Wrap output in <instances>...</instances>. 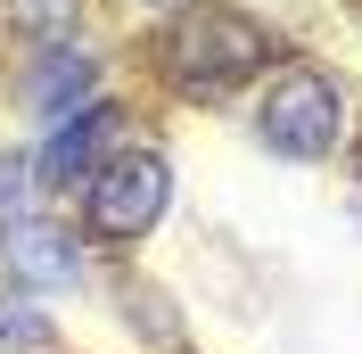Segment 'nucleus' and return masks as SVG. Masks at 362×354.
I'll return each mask as SVG.
<instances>
[{
	"mask_svg": "<svg viewBox=\"0 0 362 354\" xmlns=\"http://www.w3.org/2000/svg\"><path fill=\"white\" fill-rule=\"evenodd\" d=\"M165 67H173L181 91H230L247 74H264V25L223 8V0H198L165 33Z\"/></svg>",
	"mask_w": 362,
	"mask_h": 354,
	"instance_id": "obj_1",
	"label": "nucleus"
},
{
	"mask_svg": "<svg viewBox=\"0 0 362 354\" xmlns=\"http://www.w3.org/2000/svg\"><path fill=\"white\" fill-rule=\"evenodd\" d=\"M255 132L280 156H296V165H321L346 132V91L321 67H280L264 83V99H255Z\"/></svg>",
	"mask_w": 362,
	"mask_h": 354,
	"instance_id": "obj_2",
	"label": "nucleus"
},
{
	"mask_svg": "<svg viewBox=\"0 0 362 354\" xmlns=\"http://www.w3.org/2000/svg\"><path fill=\"white\" fill-rule=\"evenodd\" d=\"M173 198V173H165L157 149H115L99 173H90V231L99 239H140L148 222Z\"/></svg>",
	"mask_w": 362,
	"mask_h": 354,
	"instance_id": "obj_3",
	"label": "nucleus"
},
{
	"mask_svg": "<svg viewBox=\"0 0 362 354\" xmlns=\"http://www.w3.org/2000/svg\"><path fill=\"white\" fill-rule=\"evenodd\" d=\"M0 256H8V272L33 288H66L74 272H83V256H74V231H58V222L42 215H17L8 231H0Z\"/></svg>",
	"mask_w": 362,
	"mask_h": 354,
	"instance_id": "obj_4",
	"label": "nucleus"
},
{
	"mask_svg": "<svg viewBox=\"0 0 362 354\" xmlns=\"http://www.w3.org/2000/svg\"><path fill=\"white\" fill-rule=\"evenodd\" d=\"M99 149H107V115L83 108L74 124H58V140L42 149V181L49 190H74L83 173H99Z\"/></svg>",
	"mask_w": 362,
	"mask_h": 354,
	"instance_id": "obj_5",
	"label": "nucleus"
},
{
	"mask_svg": "<svg viewBox=\"0 0 362 354\" xmlns=\"http://www.w3.org/2000/svg\"><path fill=\"white\" fill-rule=\"evenodd\" d=\"M90 83H99V74H90L83 50H49L42 67H33V115H74Z\"/></svg>",
	"mask_w": 362,
	"mask_h": 354,
	"instance_id": "obj_6",
	"label": "nucleus"
},
{
	"mask_svg": "<svg viewBox=\"0 0 362 354\" xmlns=\"http://www.w3.org/2000/svg\"><path fill=\"white\" fill-rule=\"evenodd\" d=\"M8 17L33 33L42 50H66V33H74V17H83V0H8Z\"/></svg>",
	"mask_w": 362,
	"mask_h": 354,
	"instance_id": "obj_7",
	"label": "nucleus"
},
{
	"mask_svg": "<svg viewBox=\"0 0 362 354\" xmlns=\"http://www.w3.org/2000/svg\"><path fill=\"white\" fill-rule=\"evenodd\" d=\"M58 330H49L42 313L25 305V297H0V354H49Z\"/></svg>",
	"mask_w": 362,
	"mask_h": 354,
	"instance_id": "obj_8",
	"label": "nucleus"
}]
</instances>
